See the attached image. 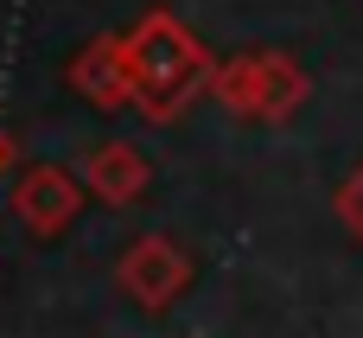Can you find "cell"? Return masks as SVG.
<instances>
[{
  "label": "cell",
  "mask_w": 363,
  "mask_h": 338,
  "mask_svg": "<svg viewBox=\"0 0 363 338\" xmlns=\"http://www.w3.org/2000/svg\"><path fill=\"white\" fill-rule=\"evenodd\" d=\"M83 211V179H70L64 166H26L19 185H13V217L26 224V236L51 243L77 224Z\"/></svg>",
  "instance_id": "4"
},
{
  "label": "cell",
  "mask_w": 363,
  "mask_h": 338,
  "mask_svg": "<svg viewBox=\"0 0 363 338\" xmlns=\"http://www.w3.org/2000/svg\"><path fill=\"white\" fill-rule=\"evenodd\" d=\"M332 205H338V217H345V230H351V236L363 243V166L351 173V179H345V185H338V198H332Z\"/></svg>",
  "instance_id": "7"
},
{
  "label": "cell",
  "mask_w": 363,
  "mask_h": 338,
  "mask_svg": "<svg viewBox=\"0 0 363 338\" xmlns=\"http://www.w3.org/2000/svg\"><path fill=\"white\" fill-rule=\"evenodd\" d=\"M211 96L242 121H287L313 96V77L287 51H236V58H217Z\"/></svg>",
  "instance_id": "2"
},
{
  "label": "cell",
  "mask_w": 363,
  "mask_h": 338,
  "mask_svg": "<svg viewBox=\"0 0 363 338\" xmlns=\"http://www.w3.org/2000/svg\"><path fill=\"white\" fill-rule=\"evenodd\" d=\"M64 83L96 102V109H128L134 102V58H128V32H102L89 38L70 64H64Z\"/></svg>",
  "instance_id": "5"
},
{
  "label": "cell",
  "mask_w": 363,
  "mask_h": 338,
  "mask_svg": "<svg viewBox=\"0 0 363 338\" xmlns=\"http://www.w3.org/2000/svg\"><path fill=\"white\" fill-rule=\"evenodd\" d=\"M6 166H13V134L0 128V173H6Z\"/></svg>",
  "instance_id": "8"
},
{
  "label": "cell",
  "mask_w": 363,
  "mask_h": 338,
  "mask_svg": "<svg viewBox=\"0 0 363 338\" xmlns=\"http://www.w3.org/2000/svg\"><path fill=\"white\" fill-rule=\"evenodd\" d=\"M115 288L140 307V313H166L185 288H191V256L172 243V236H134L115 262Z\"/></svg>",
  "instance_id": "3"
},
{
  "label": "cell",
  "mask_w": 363,
  "mask_h": 338,
  "mask_svg": "<svg viewBox=\"0 0 363 338\" xmlns=\"http://www.w3.org/2000/svg\"><path fill=\"white\" fill-rule=\"evenodd\" d=\"M128 58H134V109L147 121H179L204 89H211V45L198 32H185L166 6L140 13V26L128 32Z\"/></svg>",
  "instance_id": "1"
},
{
  "label": "cell",
  "mask_w": 363,
  "mask_h": 338,
  "mask_svg": "<svg viewBox=\"0 0 363 338\" xmlns=\"http://www.w3.org/2000/svg\"><path fill=\"white\" fill-rule=\"evenodd\" d=\"M77 179L102 198V205H134L147 185H153V160L134 147V141H102L77 160Z\"/></svg>",
  "instance_id": "6"
}]
</instances>
